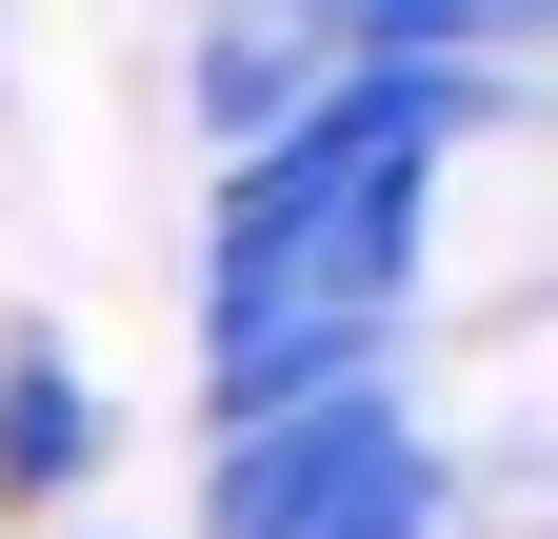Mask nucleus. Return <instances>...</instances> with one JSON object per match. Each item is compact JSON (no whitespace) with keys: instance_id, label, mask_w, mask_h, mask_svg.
I'll list each match as a JSON object with an SVG mask.
<instances>
[{"instance_id":"obj_1","label":"nucleus","mask_w":558,"mask_h":539,"mask_svg":"<svg viewBox=\"0 0 558 539\" xmlns=\"http://www.w3.org/2000/svg\"><path fill=\"white\" fill-rule=\"evenodd\" d=\"M459 440L418 420V380H339L300 420L199 440V539H459Z\"/></svg>"},{"instance_id":"obj_2","label":"nucleus","mask_w":558,"mask_h":539,"mask_svg":"<svg viewBox=\"0 0 558 539\" xmlns=\"http://www.w3.org/2000/svg\"><path fill=\"white\" fill-rule=\"evenodd\" d=\"M100 380H81V340H60V320H0V519H60L100 480Z\"/></svg>"},{"instance_id":"obj_3","label":"nucleus","mask_w":558,"mask_h":539,"mask_svg":"<svg viewBox=\"0 0 558 539\" xmlns=\"http://www.w3.org/2000/svg\"><path fill=\"white\" fill-rule=\"evenodd\" d=\"M180 100H199V141H220V160H259V141H300V120L339 100V40H319V21H199Z\"/></svg>"}]
</instances>
